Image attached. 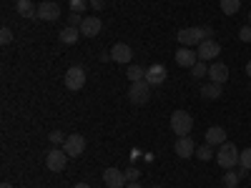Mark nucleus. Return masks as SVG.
Listing matches in <instances>:
<instances>
[{"mask_svg":"<svg viewBox=\"0 0 251 188\" xmlns=\"http://www.w3.org/2000/svg\"><path fill=\"white\" fill-rule=\"evenodd\" d=\"M239 156H241V151L236 148L234 143H224V145H219V151H216V163L221 165V168H226V171H231L234 165L239 163Z\"/></svg>","mask_w":251,"mask_h":188,"instance_id":"obj_1","label":"nucleus"},{"mask_svg":"<svg viewBox=\"0 0 251 188\" xmlns=\"http://www.w3.org/2000/svg\"><path fill=\"white\" fill-rule=\"evenodd\" d=\"M171 128H174V133L178 138L181 136H188V133H191V128H194L191 113H188V111H174L171 113Z\"/></svg>","mask_w":251,"mask_h":188,"instance_id":"obj_2","label":"nucleus"},{"mask_svg":"<svg viewBox=\"0 0 251 188\" xmlns=\"http://www.w3.org/2000/svg\"><path fill=\"white\" fill-rule=\"evenodd\" d=\"M151 88H153V86H149V83H146V78L131 83V88H128V100L133 103V106H143V103H149V98H151Z\"/></svg>","mask_w":251,"mask_h":188,"instance_id":"obj_3","label":"nucleus"},{"mask_svg":"<svg viewBox=\"0 0 251 188\" xmlns=\"http://www.w3.org/2000/svg\"><path fill=\"white\" fill-rule=\"evenodd\" d=\"M176 40L183 48H191V46H201V40H206L203 28H181L176 33Z\"/></svg>","mask_w":251,"mask_h":188,"instance_id":"obj_4","label":"nucleus"},{"mask_svg":"<svg viewBox=\"0 0 251 188\" xmlns=\"http://www.w3.org/2000/svg\"><path fill=\"white\" fill-rule=\"evenodd\" d=\"M66 163H68V153L63 151V148H53L46 153V165H48V171H53V173H60L63 168H66Z\"/></svg>","mask_w":251,"mask_h":188,"instance_id":"obj_5","label":"nucleus"},{"mask_svg":"<svg viewBox=\"0 0 251 188\" xmlns=\"http://www.w3.org/2000/svg\"><path fill=\"white\" fill-rule=\"evenodd\" d=\"M86 86V68L83 66H71L66 70V88L68 91H80Z\"/></svg>","mask_w":251,"mask_h":188,"instance_id":"obj_6","label":"nucleus"},{"mask_svg":"<svg viewBox=\"0 0 251 188\" xmlns=\"http://www.w3.org/2000/svg\"><path fill=\"white\" fill-rule=\"evenodd\" d=\"M63 151L68 153V158H78L86 151V136L80 133H73V136H66V143H63Z\"/></svg>","mask_w":251,"mask_h":188,"instance_id":"obj_7","label":"nucleus"},{"mask_svg":"<svg viewBox=\"0 0 251 188\" xmlns=\"http://www.w3.org/2000/svg\"><path fill=\"white\" fill-rule=\"evenodd\" d=\"M199 60H216L219 55H221V46H219V40H214V38H206V40H201V46H199Z\"/></svg>","mask_w":251,"mask_h":188,"instance_id":"obj_8","label":"nucleus"},{"mask_svg":"<svg viewBox=\"0 0 251 188\" xmlns=\"http://www.w3.org/2000/svg\"><path fill=\"white\" fill-rule=\"evenodd\" d=\"M174 151H176L178 158H191V156H196V143H194L191 136H181V138H176Z\"/></svg>","mask_w":251,"mask_h":188,"instance_id":"obj_9","label":"nucleus"},{"mask_svg":"<svg viewBox=\"0 0 251 188\" xmlns=\"http://www.w3.org/2000/svg\"><path fill=\"white\" fill-rule=\"evenodd\" d=\"M166 75H169V70H166L163 63H153V66L146 68V83H149V86H161L166 80Z\"/></svg>","mask_w":251,"mask_h":188,"instance_id":"obj_10","label":"nucleus"},{"mask_svg":"<svg viewBox=\"0 0 251 188\" xmlns=\"http://www.w3.org/2000/svg\"><path fill=\"white\" fill-rule=\"evenodd\" d=\"M38 18L40 20H46V23H53V20L60 18V8L58 3H53V0H46V3H40L38 5Z\"/></svg>","mask_w":251,"mask_h":188,"instance_id":"obj_11","label":"nucleus"},{"mask_svg":"<svg viewBox=\"0 0 251 188\" xmlns=\"http://www.w3.org/2000/svg\"><path fill=\"white\" fill-rule=\"evenodd\" d=\"M103 183L108 188H126L128 181H126V173H121L118 168H106L103 171Z\"/></svg>","mask_w":251,"mask_h":188,"instance_id":"obj_12","label":"nucleus"},{"mask_svg":"<svg viewBox=\"0 0 251 188\" xmlns=\"http://www.w3.org/2000/svg\"><path fill=\"white\" fill-rule=\"evenodd\" d=\"M103 30V23H100V18L96 15H88V18H83V23H80V35H86V38H96L98 33Z\"/></svg>","mask_w":251,"mask_h":188,"instance_id":"obj_13","label":"nucleus"},{"mask_svg":"<svg viewBox=\"0 0 251 188\" xmlns=\"http://www.w3.org/2000/svg\"><path fill=\"white\" fill-rule=\"evenodd\" d=\"M196 60H199V53L191 50V48H178L176 50V66H181V68H194Z\"/></svg>","mask_w":251,"mask_h":188,"instance_id":"obj_14","label":"nucleus"},{"mask_svg":"<svg viewBox=\"0 0 251 188\" xmlns=\"http://www.w3.org/2000/svg\"><path fill=\"white\" fill-rule=\"evenodd\" d=\"M111 58H113L116 63H131L133 48H131L128 43H116V46L111 48Z\"/></svg>","mask_w":251,"mask_h":188,"instance_id":"obj_15","label":"nucleus"},{"mask_svg":"<svg viewBox=\"0 0 251 188\" xmlns=\"http://www.w3.org/2000/svg\"><path fill=\"white\" fill-rule=\"evenodd\" d=\"M208 78H211V83H219V86H224V83L228 80V68L224 66V63H211L208 66Z\"/></svg>","mask_w":251,"mask_h":188,"instance_id":"obj_16","label":"nucleus"},{"mask_svg":"<svg viewBox=\"0 0 251 188\" xmlns=\"http://www.w3.org/2000/svg\"><path fill=\"white\" fill-rule=\"evenodd\" d=\"M206 143L208 145H224L226 143V128H221V125H211V128L206 131Z\"/></svg>","mask_w":251,"mask_h":188,"instance_id":"obj_17","label":"nucleus"},{"mask_svg":"<svg viewBox=\"0 0 251 188\" xmlns=\"http://www.w3.org/2000/svg\"><path fill=\"white\" fill-rule=\"evenodd\" d=\"M15 10H18V15H23V18H38V8H35L33 0H18Z\"/></svg>","mask_w":251,"mask_h":188,"instance_id":"obj_18","label":"nucleus"},{"mask_svg":"<svg viewBox=\"0 0 251 188\" xmlns=\"http://www.w3.org/2000/svg\"><path fill=\"white\" fill-rule=\"evenodd\" d=\"M201 95H203L206 100H219V98H221V86H219V83L208 80V83H203V86H201Z\"/></svg>","mask_w":251,"mask_h":188,"instance_id":"obj_19","label":"nucleus"},{"mask_svg":"<svg viewBox=\"0 0 251 188\" xmlns=\"http://www.w3.org/2000/svg\"><path fill=\"white\" fill-rule=\"evenodd\" d=\"M60 43H66V46H73V43H78V38H80V28H71V25H66L60 30Z\"/></svg>","mask_w":251,"mask_h":188,"instance_id":"obj_20","label":"nucleus"},{"mask_svg":"<svg viewBox=\"0 0 251 188\" xmlns=\"http://www.w3.org/2000/svg\"><path fill=\"white\" fill-rule=\"evenodd\" d=\"M241 10V0H221V13L224 15H236Z\"/></svg>","mask_w":251,"mask_h":188,"instance_id":"obj_21","label":"nucleus"},{"mask_svg":"<svg viewBox=\"0 0 251 188\" xmlns=\"http://www.w3.org/2000/svg\"><path fill=\"white\" fill-rule=\"evenodd\" d=\"M126 75H128V80H131V83L143 80V78H146V68H141L138 63H136V66H128V73H126Z\"/></svg>","mask_w":251,"mask_h":188,"instance_id":"obj_22","label":"nucleus"},{"mask_svg":"<svg viewBox=\"0 0 251 188\" xmlns=\"http://www.w3.org/2000/svg\"><path fill=\"white\" fill-rule=\"evenodd\" d=\"M196 158L199 161H211L214 158V145H199V148H196Z\"/></svg>","mask_w":251,"mask_h":188,"instance_id":"obj_23","label":"nucleus"},{"mask_svg":"<svg viewBox=\"0 0 251 188\" xmlns=\"http://www.w3.org/2000/svg\"><path fill=\"white\" fill-rule=\"evenodd\" d=\"M191 75H194V80H199V78L208 75V66H206V60H196V66L191 68Z\"/></svg>","mask_w":251,"mask_h":188,"instance_id":"obj_24","label":"nucleus"},{"mask_svg":"<svg viewBox=\"0 0 251 188\" xmlns=\"http://www.w3.org/2000/svg\"><path fill=\"white\" fill-rule=\"evenodd\" d=\"M239 181H241L239 171H236V173H234V171H226V176H224V188H236Z\"/></svg>","mask_w":251,"mask_h":188,"instance_id":"obj_25","label":"nucleus"},{"mask_svg":"<svg viewBox=\"0 0 251 188\" xmlns=\"http://www.w3.org/2000/svg\"><path fill=\"white\" fill-rule=\"evenodd\" d=\"M239 165H241V168H246V171H251V148H244V151H241Z\"/></svg>","mask_w":251,"mask_h":188,"instance_id":"obj_26","label":"nucleus"},{"mask_svg":"<svg viewBox=\"0 0 251 188\" xmlns=\"http://www.w3.org/2000/svg\"><path fill=\"white\" fill-rule=\"evenodd\" d=\"M48 141H50V145H55V148H63V143H66V136H63L60 131H53V133L48 136Z\"/></svg>","mask_w":251,"mask_h":188,"instance_id":"obj_27","label":"nucleus"},{"mask_svg":"<svg viewBox=\"0 0 251 188\" xmlns=\"http://www.w3.org/2000/svg\"><path fill=\"white\" fill-rule=\"evenodd\" d=\"M88 5H91L88 0H71V13H83Z\"/></svg>","mask_w":251,"mask_h":188,"instance_id":"obj_28","label":"nucleus"},{"mask_svg":"<svg viewBox=\"0 0 251 188\" xmlns=\"http://www.w3.org/2000/svg\"><path fill=\"white\" fill-rule=\"evenodd\" d=\"M0 43H3V46H10V43H13V30H10L8 25L0 30Z\"/></svg>","mask_w":251,"mask_h":188,"instance_id":"obj_29","label":"nucleus"},{"mask_svg":"<svg viewBox=\"0 0 251 188\" xmlns=\"http://www.w3.org/2000/svg\"><path fill=\"white\" fill-rule=\"evenodd\" d=\"M80 23H83L80 13H71V15H68V25H71V28H80Z\"/></svg>","mask_w":251,"mask_h":188,"instance_id":"obj_30","label":"nucleus"},{"mask_svg":"<svg viewBox=\"0 0 251 188\" xmlns=\"http://www.w3.org/2000/svg\"><path fill=\"white\" fill-rule=\"evenodd\" d=\"M239 38L244 40V43H251V25H244V28L239 30Z\"/></svg>","mask_w":251,"mask_h":188,"instance_id":"obj_31","label":"nucleus"},{"mask_svg":"<svg viewBox=\"0 0 251 188\" xmlns=\"http://www.w3.org/2000/svg\"><path fill=\"white\" fill-rule=\"evenodd\" d=\"M126 181H128V183L131 181H138V171L136 168H128V171H126Z\"/></svg>","mask_w":251,"mask_h":188,"instance_id":"obj_32","label":"nucleus"},{"mask_svg":"<svg viewBox=\"0 0 251 188\" xmlns=\"http://www.w3.org/2000/svg\"><path fill=\"white\" fill-rule=\"evenodd\" d=\"M91 8L93 10H100L103 8V0H91Z\"/></svg>","mask_w":251,"mask_h":188,"instance_id":"obj_33","label":"nucleus"},{"mask_svg":"<svg viewBox=\"0 0 251 188\" xmlns=\"http://www.w3.org/2000/svg\"><path fill=\"white\" fill-rule=\"evenodd\" d=\"M126 188H141V183H138V181H131V183L126 186Z\"/></svg>","mask_w":251,"mask_h":188,"instance_id":"obj_34","label":"nucleus"},{"mask_svg":"<svg viewBox=\"0 0 251 188\" xmlns=\"http://www.w3.org/2000/svg\"><path fill=\"white\" fill-rule=\"evenodd\" d=\"M246 75H249V78H251V60H249V63H246Z\"/></svg>","mask_w":251,"mask_h":188,"instance_id":"obj_35","label":"nucleus"},{"mask_svg":"<svg viewBox=\"0 0 251 188\" xmlns=\"http://www.w3.org/2000/svg\"><path fill=\"white\" fill-rule=\"evenodd\" d=\"M73 188H91V186H88V183H75Z\"/></svg>","mask_w":251,"mask_h":188,"instance_id":"obj_36","label":"nucleus"},{"mask_svg":"<svg viewBox=\"0 0 251 188\" xmlns=\"http://www.w3.org/2000/svg\"><path fill=\"white\" fill-rule=\"evenodd\" d=\"M0 188H13V186H10V183H3V186H0Z\"/></svg>","mask_w":251,"mask_h":188,"instance_id":"obj_37","label":"nucleus"},{"mask_svg":"<svg viewBox=\"0 0 251 188\" xmlns=\"http://www.w3.org/2000/svg\"><path fill=\"white\" fill-rule=\"evenodd\" d=\"M249 25H251V10H249Z\"/></svg>","mask_w":251,"mask_h":188,"instance_id":"obj_38","label":"nucleus"},{"mask_svg":"<svg viewBox=\"0 0 251 188\" xmlns=\"http://www.w3.org/2000/svg\"><path fill=\"white\" fill-rule=\"evenodd\" d=\"M153 188H161V186H153Z\"/></svg>","mask_w":251,"mask_h":188,"instance_id":"obj_39","label":"nucleus"},{"mask_svg":"<svg viewBox=\"0 0 251 188\" xmlns=\"http://www.w3.org/2000/svg\"><path fill=\"white\" fill-rule=\"evenodd\" d=\"M249 88H251V86H249Z\"/></svg>","mask_w":251,"mask_h":188,"instance_id":"obj_40","label":"nucleus"}]
</instances>
